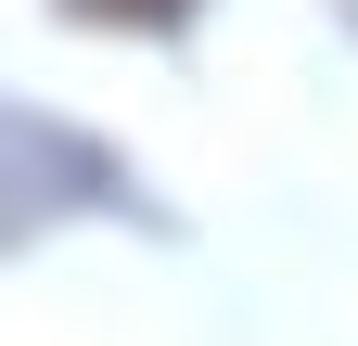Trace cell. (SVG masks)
Listing matches in <instances>:
<instances>
[{
  "instance_id": "6da1fadb",
  "label": "cell",
  "mask_w": 358,
  "mask_h": 346,
  "mask_svg": "<svg viewBox=\"0 0 358 346\" xmlns=\"http://www.w3.org/2000/svg\"><path fill=\"white\" fill-rule=\"evenodd\" d=\"M64 219H154V193H141V167L103 154L90 128L38 116V103H0V256L38 244V231H64Z\"/></svg>"
},
{
  "instance_id": "7a4b0ae2",
  "label": "cell",
  "mask_w": 358,
  "mask_h": 346,
  "mask_svg": "<svg viewBox=\"0 0 358 346\" xmlns=\"http://www.w3.org/2000/svg\"><path fill=\"white\" fill-rule=\"evenodd\" d=\"M64 26H115V39H166V26H192L205 0H52Z\"/></svg>"
}]
</instances>
